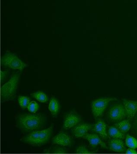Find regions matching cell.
<instances>
[{
  "label": "cell",
  "mask_w": 137,
  "mask_h": 154,
  "mask_svg": "<svg viewBox=\"0 0 137 154\" xmlns=\"http://www.w3.org/2000/svg\"><path fill=\"white\" fill-rule=\"evenodd\" d=\"M45 121V118L41 114H24L19 116L17 126L22 131L30 132L42 127Z\"/></svg>",
  "instance_id": "obj_1"
},
{
  "label": "cell",
  "mask_w": 137,
  "mask_h": 154,
  "mask_svg": "<svg viewBox=\"0 0 137 154\" xmlns=\"http://www.w3.org/2000/svg\"><path fill=\"white\" fill-rule=\"evenodd\" d=\"M53 126L43 130L35 131L29 133L22 139L26 144L35 146H40L49 142L52 133Z\"/></svg>",
  "instance_id": "obj_2"
},
{
  "label": "cell",
  "mask_w": 137,
  "mask_h": 154,
  "mask_svg": "<svg viewBox=\"0 0 137 154\" xmlns=\"http://www.w3.org/2000/svg\"><path fill=\"white\" fill-rule=\"evenodd\" d=\"M19 74L16 72L12 75L9 80L1 87V97L2 102L13 100L16 96L19 81Z\"/></svg>",
  "instance_id": "obj_3"
},
{
  "label": "cell",
  "mask_w": 137,
  "mask_h": 154,
  "mask_svg": "<svg viewBox=\"0 0 137 154\" xmlns=\"http://www.w3.org/2000/svg\"><path fill=\"white\" fill-rule=\"evenodd\" d=\"M1 63L5 67L13 69H18L20 71L28 66L26 63L19 58L16 55L10 51L7 52L2 57Z\"/></svg>",
  "instance_id": "obj_4"
},
{
  "label": "cell",
  "mask_w": 137,
  "mask_h": 154,
  "mask_svg": "<svg viewBox=\"0 0 137 154\" xmlns=\"http://www.w3.org/2000/svg\"><path fill=\"white\" fill-rule=\"evenodd\" d=\"M117 100L116 98L104 97L94 100L91 103L93 115L95 118L102 116L110 102Z\"/></svg>",
  "instance_id": "obj_5"
},
{
  "label": "cell",
  "mask_w": 137,
  "mask_h": 154,
  "mask_svg": "<svg viewBox=\"0 0 137 154\" xmlns=\"http://www.w3.org/2000/svg\"><path fill=\"white\" fill-rule=\"evenodd\" d=\"M109 116L112 121L118 122L124 119L127 115L124 106L116 104L112 106L109 109Z\"/></svg>",
  "instance_id": "obj_6"
},
{
  "label": "cell",
  "mask_w": 137,
  "mask_h": 154,
  "mask_svg": "<svg viewBox=\"0 0 137 154\" xmlns=\"http://www.w3.org/2000/svg\"><path fill=\"white\" fill-rule=\"evenodd\" d=\"M82 121L81 117L77 114L71 112L65 116L64 120L63 128L68 129L76 126Z\"/></svg>",
  "instance_id": "obj_7"
},
{
  "label": "cell",
  "mask_w": 137,
  "mask_h": 154,
  "mask_svg": "<svg viewBox=\"0 0 137 154\" xmlns=\"http://www.w3.org/2000/svg\"><path fill=\"white\" fill-rule=\"evenodd\" d=\"M52 144H57L62 146H70L72 139L70 135L64 132H60L52 139Z\"/></svg>",
  "instance_id": "obj_8"
},
{
  "label": "cell",
  "mask_w": 137,
  "mask_h": 154,
  "mask_svg": "<svg viewBox=\"0 0 137 154\" xmlns=\"http://www.w3.org/2000/svg\"><path fill=\"white\" fill-rule=\"evenodd\" d=\"M92 125L87 123H81L74 126L72 130L73 135L77 138H83L88 132L92 129Z\"/></svg>",
  "instance_id": "obj_9"
},
{
  "label": "cell",
  "mask_w": 137,
  "mask_h": 154,
  "mask_svg": "<svg viewBox=\"0 0 137 154\" xmlns=\"http://www.w3.org/2000/svg\"><path fill=\"white\" fill-rule=\"evenodd\" d=\"M123 106L129 119L134 118L137 112V101L123 100Z\"/></svg>",
  "instance_id": "obj_10"
},
{
  "label": "cell",
  "mask_w": 137,
  "mask_h": 154,
  "mask_svg": "<svg viewBox=\"0 0 137 154\" xmlns=\"http://www.w3.org/2000/svg\"><path fill=\"white\" fill-rule=\"evenodd\" d=\"M109 146L110 150L118 153H124L126 149L124 142L120 139H113L110 140Z\"/></svg>",
  "instance_id": "obj_11"
},
{
  "label": "cell",
  "mask_w": 137,
  "mask_h": 154,
  "mask_svg": "<svg viewBox=\"0 0 137 154\" xmlns=\"http://www.w3.org/2000/svg\"><path fill=\"white\" fill-rule=\"evenodd\" d=\"M83 138L87 139L92 147H95L100 145L102 148L107 149L106 144L101 140L100 138L97 134H87Z\"/></svg>",
  "instance_id": "obj_12"
},
{
  "label": "cell",
  "mask_w": 137,
  "mask_h": 154,
  "mask_svg": "<svg viewBox=\"0 0 137 154\" xmlns=\"http://www.w3.org/2000/svg\"><path fill=\"white\" fill-rule=\"evenodd\" d=\"M94 130L101 137L102 139H106L108 138L106 133V125L102 119H98L94 125Z\"/></svg>",
  "instance_id": "obj_13"
},
{
  "label": "cell",
  "mask_w": 137,
  "mask_h": 154,
  "mask_svg": "<svg viewBox=\"0 0 137 154\" xmlns=\"http://www.w3.org/2000/svg\"><path fill=\"white\" fill-rule=\"evenodd\" d=\"M49 109L53 116H56L59 112L60 104L59 102L55 97L51 99L49 106Z\"/></svg>",
  "instance_id": "obj_14"
},
{
  "label": "cell",
  "mask_w": 137,
  "mask_h": 154,
  "mask_svg": "<svg viewBox=\"0 0 137 154\" xmlns=\"http://www.w3.org/2000/svg\"><path fill=\"white\" fill-rule=\"evenodd\" d=\"M109 135L112 138L115 139H125L126 135L116 127H110L108 130Z\"/></svg>",
  "instance_id": "obj_15"
},
{
  "label": "cell",
  "mask_w": 137,
  "mask_h": 154,
  "mask_svg": "<svg viewBox=\"0 0 137 154\" xmlns=\"http://www.w3.org/2000/svg\"><path fill=\"white\" fill-rule=\"evenodd\" d=\"M115 127L118 128L120 131L126 133L128 132L130 130L131 127V125L129 121L124 120L116 123L115 124Z\"/></svg>",
  "instance_id": "obj_16"
},
{
  "label": "cell",
  "mask_w": 137,
  "mask_h": 154,
  "mask_svg": "<svg viewBox=\"0 0 137 154\" xmlns=\"http://www.w3.org/2000/svg\"><path fill=\"white\" fill-rule=\"evenodd\" d=\"M126 144L129 148L136 149L137 148V140L136 138L128 135L126 138Z\"/></svg>",
  "instance_id": "obj_17"
},
{
  "label": "cell",
  "mask_w": 137,
  "mask_h": 154,
  "mask_svg": "<svg viewBox=\"0 0 137 154\" xmlns=\"http://www.w3.org/2000/svg\"><path fill=\"white\" fill-rule=\"evenodd\" d=\"M32 96L40 103H46L48 100V98L46 94L42 91H39L32 94Z\"/></svg>",
  "instance_id": "obj_18"
},
{
  "label": "cell",
  "mask_w": 137,
  "mask_h": 154,
  "mask_svg": "<svg viewBox=\"0 0 137 154\" xmlns=\"http://www.w3.org/2000/svg\"><path fill=\"white\" fill-rule=\"evenodd\" d=\"M18 100L19 106L23 109H25L27 108V106L30 103V99L27 97L19 96Z\"/></svg>",
  "instance_id": "obj_19"
},
{
  "label": "cell",
  "mask_w": 137,
  "mask_h": 154,
  "mask_svg": "<svg viewBox=\"0 0 137 154\" xmlns=\"http://www.w3.org/2000/svg\"><path fill=\"white\" fill-rule=\"evenodd\" d=\"M27 108L30 112L36 113L39 109V105L37 102L33 101L30 102V103L27 106Z\"/></svg>",
  "instance_id": "obj_20"
},
{
  "label": "cell",
  "mask_w": 137,
  "mask_h": 154,
  "mask_svg": "<svg viewBox=\"0 0 137 154\" xmlns=\"http://www.w3.org/2000/svg\"><path fill=\"white\" fill-rule=\"evenodd\" d=\"M75 153L77 154H93L95 152L89 150L85 146H82L77 148Z\"/></svg>",
  "instance_id": "obj_21"
},
{
  "label": "cell",
  "mask_w": 137,
  "mask_h": 154,
  "mask_svg": "<svg viewBox=\"0 0 137 154\" xmlns=\"http://www.w3.org/2000/svg\"><path fill=\"white\" fill-rule=\"evenodd\" d=\"M52 152L54 154H66L67 153V151L64 148L57 147L54 149Z\"/></svg>",
  "instance_id": "obj_22"
},
{
  "label": "cell",
  "mask_w": 137,
  "mask_h": 154,
  "mask_svg": "<svg viewBox=\"0 0 137 154\" xmlns=\"http://www.w3.org/2000/svg\"><path fill=\"white\" fill-rule=\"evenodd\" d=\"M125 153H126V154H137V151L136 150H135V149L129 148V149H126Z\"/></svg>",
  "instance_id": "obj_23"
},
{
  "label": "cell",
  "mask_w": 137,
  "mask_h": 154,
  "mask_svg": "<svg viewBox=\"0 0 137 154\" xmlns=\"http://www.w3.org/2000/svg\"><path fill=\"white\" fill-rule=\"evenodd\" d=\"M7 74V72L6 71H1V81H3L4 79L5 78Z\"/></svg>",
  "instance_id": "obj_24"
},
{
  "label": "cell",
  "mask_w": 137,
  "mask_h": 154,
  "mask_svg": "<svg viewBox=\"0 0 137 154\" xmlns=\"http://www.w3.org/2000/svg\"><path fill=\"white\" fill-rule=\"evenodd\" d=\"M133 128L135 132L137 134V115L136 119L134 121L133 123Z\"/></svg>",
  "instance_id": "obj_25"
}]
</instances>
